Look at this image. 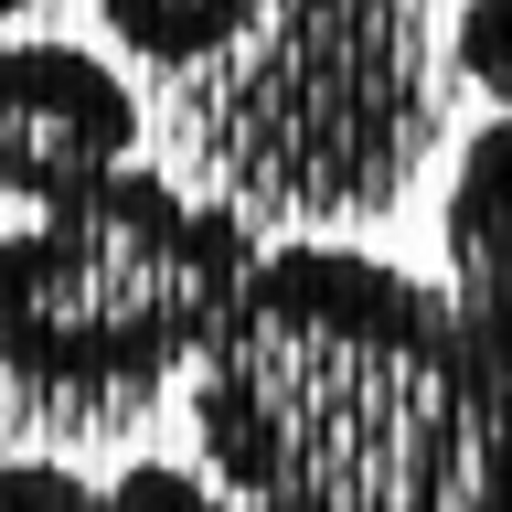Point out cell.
Masks as SVG:
<instances>
[{
    "label": "cell",
    "instance_id": "2",
    "mask_svg": "<svg viewBox=\"0 0 512 512\" xmlns=\"http://www.w3.org/2000/svg\"><path fill=\"white\" fill-rule=\"evenodd\" d=\"M160 139L278 235L384 224L438 160L416 0H96Z\"/></svg>",
    "mask_w": 512,
    "mask_h": 512
},
{
    "label": "cell",
    "instance_id": "7",
    "mask_svg": "<svg viewBox=\"0 0 512 512\" xmlns=\"http://www.w3.org/2000/svg\"><path fill=\"white\" fill-rule=\"evenodd\" d=\"M107 512H235V491L203 459H118L107 470Z\"/></svg>",
    "mask_w": 512,
    "mask_h": 512
},
{
    "label": "cell",
    "instance_id": "1",
    "mask_svg": "<svg viewBox=\"0 0 512 512\" xmlns=\"http://www.w3.org/2000/svg\"><path fill=\"white\" fill-rule=\"evenodd\" d=\"M182 395L235 512H512V374L363 246H267Z\"/></svg>",
    "mask_w": 512,
    "mask_h": 512
},
{
    "label": "cell",
    "instance_id": "8",
    "mask_svg": "<svg viewBox=\"0 0 512 512\" xmlns=\"http://www.w3.org/2000/svg\"><path fill=\"white\" fill-rule=\"evenodd\" d=\"M0 512H107V480H86L54 448H11L0 459Z\"/></svg>",
    "mask_w": 512,
    "mask_h": 512
},
{
    "label": "cell",
    "instance_id": "5",
    "mask_svg": "<svg viewBox=\"0 0 512 512\" xmlns=\"http://www.w3.org/2000/svg\"><path fill=\"white\" fill-rule=\"evenodd\" d=\"M438 256H448V299H459V320H470L480 352L512 374V118H491L470 150L448 160Z\"/></svg>",
    "mask_w": 512,
    "mask_h": 512
},
{
    "label": "cell",
    "instance_id": "6",
    "mask_svg": "<svg viewBox=\"0 0 512 512\" xmlns=\"http://www.w3.org/2000/svg\"><path fill=\"white\" fill-rule=\"evenodd\" d=\"M448 64H459V86H470L491 118H512V0H459Z\"/></svg>",
    "mask_w": 512,
    "mask_h": 512
},
{
    "label": "cell",
    "instance_id": "4",
    "mask_svg": "<svg viewBox=\"0 0 512 512\" xmlns=\"http://www.w3.org/2000/svg\"><path fill=\"white\" fill-rule=\"evenodd\" d=\"M139 139H150L139 75H118L64 32H0V214H32L128 171Z\"/></svg>",
    "mask_w": 512,
    "mask_h": 512
},
{
    "label": "cell",
    "instance_id": "3",
    "mask_svg": "<svg viewBox=\"0 0 512 512\" xmlns=\"http://www.w3.org/2000/svg\"><path fill=\"white\" fill-rule=\"evenodd\" d=\"M256 256L267 224L246 203L139 160L0 224V448L128 438L192 384Z\"/></svg>",
    "mask_w": 512,
    "mask_h": 512
},
{
    "label": "cell",
    "instance_id": "9",
    "mask_svg": "<svg viewBox=\"0 0 512 512\" xmlns=\"http://www.w3.org/2000/svg\"><path fill=\"white\" fill-rule=\"evenodd\" d=\"M11 22H32V0H0V32H11Z\"/></svg>",
    "mask_w": 512,
    "mask_h": 512
}]
</instances>
